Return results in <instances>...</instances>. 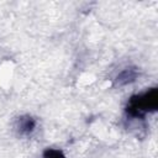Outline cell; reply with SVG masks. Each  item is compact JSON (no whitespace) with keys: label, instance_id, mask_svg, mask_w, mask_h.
Instances as JSON below:
<instances>
[{"label":"cell","instance_id":"4","mask_svg":"<svg viewBox=\"0 0 158 158\" xmlns=\"http://www.w3.org/2000/svg\"><path fill=\"white\" fill-rule=\"evenodd\" d=\"M43 158H67L64 156V153L59 149H54V148H47L43 152Z\"/></svg>","mask_w":158,"mask_h":158},{"label":"cell","instance_id":"1","mask_svg":"<svg viewBox=\"0 0 158 158\" xmlns=\"http://www.w3.org/2000/svg\"><path fill=\"white\" fill-rule=\"evenodd\" d=\"M157 106L158 90L152 88L142 94L133 95L126 105V112L132 117H143L146 114L157 110Z\"/></svg>","mask_w":158,"mask_h":158},{"label":"cell","instance_id":"2","mask_svg":"<svg viewBox=\"0 0 158 158\" xmlns=\"http://www.w3.org/2000/svg\"><path fill=\"white\" fill-rule=\"evenodd\" d=\"M36 125H37V121L30 116V115H23V116H20L16 121V130L20 135H23V136H28L31 135L35 128H36Z\"/></svg>","mask_w":158,"mask_h":158},{"label":"cell","instance_id":"3","mask_svg":"<svg viewBox=\"0 0 158 158\" xmlns=\"http://www.w3.org/2000/svg\"><path fill=\"white\" fill-rule=\"evenodd\" d=\"M138 77V72L135 68H126L123 69L117 77H116V84L117 85H127L136 80Z\"/></svg>","mask_w":158,"mask_h":158}]
</instances>
